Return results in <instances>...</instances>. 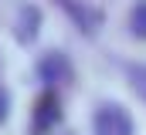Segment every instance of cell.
Returning <instances> with one entry per match:
<instances>
[{
    "instance_id": "5",
    "label": "cell",
    "mask_w": 146,
    "mask_h": 135,
    "mask_svg": "<svg viewBox=\"0 0 146 135\" xmlns=\"http://www.w3.org/2000/svg\"><path fill=\"white\" fill-rule=\"evenodd\" d=\"M58 3H61L68 14H72V20H78L82 27H88V31H92V24H95V14H92L85 3H78V0H58Z\"/></svg>"
},
{
    "instance_id": "4",
    "label": "cell",
    "mask_w": 146,
    "mask_h": 135,
    "mask_svg": "<svg viewBox=\"0 0 146 135\" xmlns=\"http://www.w3.org/2000/svg\"><path fill=\"white\" fill-rule=\"evenodd\" d=\"M37 20H41L37 7H24L21 10V31H17V37L21 41H34L37 37Z\"/></svg>"
},
{
    "instance_id": "6",
    "label": "cell",
    "mask_w": 146,
    "mask_h": 135,
    "mask_svg": "<svg viewBox=\"0 0 146 135\" xmlns=\"http://www.w3.org/2000/svg\"><path fill=\"white\" fill-rule=\"evenodd\" d=\"M129 24H133V34L146 41V0H136V7L129 14Z\"/></svg>"
},
{
    "instance_id": "3",
    "label": "cell",
    "mask_w": 146,
    "mask_h": 135,
    "mask_svg": "<svg viewBox=\"0 0 146 135\" xmlns=\"http://www.w3.org/2000/svg\"><path fill=\"white\" fill-rule=\"evenodd\" d=\"M72 68H68V58L65 54H48L41 61V78L44 81H58V78H68Z\"/></svg>"
},
{
    "instance_id": "2",
    "label": "cell",
    "mask_w": 146,
    "mask_h": 135,
    "mask_svg": "<svg viewBox=\"0 0 146 135\" xmlns=\"http://www.w3.org/2000/svg\"><path fill=\"white\" fill-rule=\"evenodd\" d=\"M58 118H61V111H58V98H54V95H44V98L37 101V111H34V128H37V132H48Z\"/></svg>"
},
{
    "instance_id": "1",
    "label": "cell",
    "mask_w": 146,
    "mask_h": 135,
    "mask_svg": "<svg viewBox=\"0 0 146 135\" xmlns=\"http://www.w3.org/2000/svg\"><path fill=\"white\" fill-rule=\"evenodd\" d=\"M92 125H95V135H133V118L122 105H102Z\"/></svg>"
},
{
    "instance_id": "7",
    "label": "cell",
    "mask_w": 146,
    "mask_h": 135,
    "mask_svg": "<svg viewBox=\"0 0 146 135\" xmlns=\"http://www.w3.org/2000/svg\"><path fill=\"white\" fill-rule=\"evenodd\" d=\"M7 111H10V95H7V91L0 88V122L7 118Z\"/></svg>"
}]
</instances>
